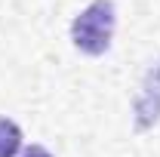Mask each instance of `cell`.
Returning a JSON list of instances; mask_svg holds the SVG:
<instances>
[{
  "instance_id": "obj_1",
  "label": "cell",
  "mask_w": 160,
  "mask_h": 157,
  "mask_svg": "<svg viewBox=\"0 0 160 157\" xmlns=\"http://www.w3.org/2000/svg\"><path fill=\"white\" fill-rule=\"evenodd\" d=\"M114 3L111 0H92L77 19L71 22V40L83 56H102L108 53L111 37H114Z\"/></svg>"
},
{
  "instance_id": "obj_2",
  "label": "cell",
  "mask_w": 160,
  "mask_h": 157,
  "mask_svg": "<svg viewBox=\"0 0 160 157\" xmlns=\"http://www.w3.org/2000/svg\"><path fill=\"white\" fill-rule=\"evenodd\" d=\"M132 114H136V129H151L160 120V62L151 65V71L142 80L132 102Z\"/></svg>"
},
{
  "instance_id": "obj_4",
  "label": "cell",
  "mask_w": 160,
  "mask_h": 157,
  "mask_svg": "<svg viewBox=\"0 0 160 157\" xmlns=\"http://www.w3.org/2000/svg\"><path fill=\"white\" fill-rule=\"evenodd\" d=\"M22 157H52V154H49L43 145H31V148H25V154H22Z\"/></svg>"
},
{
  "instance_id": "obj_3",
  "label": "cell",
  "mask_w": 160,
  "mask_h": 157,
  "mask_svg": "<svg viewBox=\"0 0 160 157\" xmlns=\"http://www.w3.org/2000/svg\"><path fill=\"white\" fill-rule=\"evenodd\" d=\"M22 148V129L19 123L0 117V157H16Z\"/></svg>"
}]
</instances>
